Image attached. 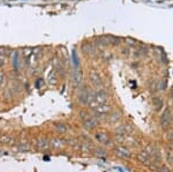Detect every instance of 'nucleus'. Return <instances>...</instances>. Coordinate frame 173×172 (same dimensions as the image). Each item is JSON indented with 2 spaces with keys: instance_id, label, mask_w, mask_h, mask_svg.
<instances>
[{
  "instance_id": "1",
  "label": "nucleus",
  "mask_w": 173,
  "mask_h": 172,
  "mask_svg": "<svg viewBox=\"0 0 173 172\" xmlns=\"http://www.w3.org/2000/svg\"><path fill=\"white\" fill-rule=\"evenodd\" d=\"M35 147L39 149V150H46V149H49L50 148V141L44 138V136H42V138H38V139L35 141Z\"/></svg>"
},
{
  "instance_id": "2",
  "label": "nucleus",
  "mask_w": 173,
  "mask_h": 172,
  "mask_svg": "<svg viewBox=\"0 0 173 172\" xmlns=\"http://www.w3.org/2000/svg\"><path fill=\"white\" fill-rule=\"evenodd\" d=\"M78 100H80V103H82V104H88L90 100H91V94H90V91L88 90V88H83V89L81 90V94H80V96H78Z\"/></svg>"
},
{
  "instance_id": "3",
  "label": "nucleus",
  "mask_w": 173,
  "mask_h": 172,
  "mask_svg": "<svg viewBox=\"0 0 173 172\" xmlns=\"http://www.w3.org/2000/svg\"><path fill=\"white\" fill-rule=\"evenodd\" d=\"M96 140L101 143V145H104V146H111V145H112V142H111V140H110L109 135H107V134H105V133H103V132L97 133Z\"/></svg>"
},
{
  "instance_id": "4",
  "label": "nucleus",
  "mask_w": 173,
  "mask_h": 172,
  "mask_svg": "<svg viewBox=\"0 0 173 172\" xmlns=\"http://www.w3.org/2000/svg\"><path fill=\"white\" fill-rule=\"evenodd\" d=\"M83 126L85 129H94L98 126V119L96 117H90L85 121H83Z\"/></svg>"
},
{
  "instance_id": "5",
  "label": "nucleus",
  "mask_w": 173,
  "mask_h": 172,
  "mask_svg": "<svg viewBox=\"0 0 173 172\" xmlns=\"http://www.w3.org/2000/svg\"><path fill=\"white\" fill-rule=\"evenodd\" d=\"M66 145V140L60 139V138H54V139L50 140V147L54 148V149H60Z\"/></svg>"
},
{
  "instance_id": "6",
  "label": "nucleus",
  "mask_w": 173,
  "mask_h": 172,
  "mask_svg": "<svg viewBox=\"0 0 173 172\" xmlns=\"http://www.w3.org/2000/svg\"><path fill=\"white\" fill-rule=\"evenodd\" d=\"M172 120V114L170 112V110L166 109L164 113H163V116H162V119H160V125L163 126V127H165L170 124V121Z\"/></svg>"
},
{
  "instance_id": "7",
  "label": "nucleus",
  "mask_w": 173,
  "mask_h": 172,
  "mask_svg": "<svg viewBox=\"0 0 173 172\" xmlns=\"http://www.w3.org/2000/svg\"><path fill=\"white\" fill-rule=\"evenodd\" d=\"M94 99H95V102L96 103H98L99 105L101 104H104L105 102H106V99H107V95L104 93V91H98V93H96L95 95H94Z\"/></svg>"
},
{
  "instance_id": "8",
  "label": "nucleus",
  "mask_w": 173,
  "mask_h": 172,
  "mask_svg": "<svg viewBox=\"0 0 173 172\" xmlns=\"http://www.w3.org/2000/svg\"><path fill=\"white\" fill-rule=\"evenodd\" d=\"M114 151H115V155L121 157V158H127L129 157V151L123 148V147H118V148H114Z\"/></svg>"
},
{
  "instance_id": "9",
  "label": "nucleus",
  "mask_w": 173,
  "mask_h": 172,
  "mask_svg": "<svg viewBox=\"0 0 173 172\" xmlns=\"http://www.w3.org/2000/svg\"><path fill=\"white\" fill-rule=\"evenodd\" d=\"M53 128H54V131L57 133H59V134H64V133H66V131H67V126L65 125V124H61V123L54 124Z\"/></svg>"
},
{
  "instance_id": "10",
  "label": "nucleus",
  "mask_w": 173,
  "mask_h": 172,
  "mask_svg": "<svg viewBox=\"0 0 173 172\" xmlns=\"http://www.w3.org/2000/svg\"><path fill=\"white\" fill-rule=\"evenodd\" d=\"M90 80H91V83L95 87H98L101 84V78H99V75L96 72H92L90 74Z\"/></svg>"
},
{
  "instance_id": "11",
  "label": "nucleus",
  "mask_w": 173,
  "mask_h": 172,
  "mask_svg": "<svg viewBox=\"0 0 173 172\" xmlns=\"http://www.w3.org/2000/svg\"><path fill=\"white\" fill-rule=\"evenodd\" d=\"M16 150L21 152H26L30 150V145L28 142H22V143H19L18 147H16Z\"/></svg>"
},
{
  "instance_id": "12",
  "label": "nucleus",
  "mask_w": 173,
  "mask_h": 172,
  "mask_svg": "<svg viewBox=\"0 0 173 172\" xmlns=\"http://www.w3.org/2000/svg\"><path fill=\"white\" fill-rule=\"evenodd\" d=\"M14 139L11 135H8V134H5V135L0 136V143H2V145H11Z\"/></svg>"
},
{
  "instance_id": "13",
  "label": "nucleus",
  "mask_w": 173,
  "mask_h": 172,
  "mask_svg": "<svg viewBox=\"0 0 173 172\" xmlns=\"http://www.w3.org/2000/svg\"><path fill=\"white\" fill-rule=\"evenodd\" d=\"M83 52H85L87 54H90V56H92L94 53H95V47L92 46V44H85L83 45Z\"/></svg>"
},
{
  "instance_id": "14",
  "label": "nucleus",
  "mask_w": 173,
  "mask_h": 172,
  "mask_svg": "<svg viewBox=\"0 0 173 172\" xmlns=\"http://www.w3.org/2000/svg\"><path fill=\"white\" fill-rule=\"evenodd\" d=\"M92 152L95 154V156H97V157H105L106 156V151L104 149H102V148H94Z\"/></svg>"
},
{
  "instance_id": "15",
  "label": "nucleus",
  "mask_w": 173,
  "mask_h": 172,
  "mask_svg": "<svg viewBox=\"0 0 173 172\" xmlns=\"http://www.w3.org/2000/svg\"><path fill=\"white\" fill-rule=\"evenodd\" d=\"M94 110L96 111V113L99 114H104V113H107L110 111L109 106H98V107H94Z\"/></svg>"
},
{
  "instance_id": "16",
  "label": "nucleus",
  "mask_w": 173,
  "mask_h": 172,
  "mask_svg": "<svg viewBox=\"0 0 173 172\" xmlns=\"http://www.w3.org/2000/svg\"><path fill=\"white\" fill-rule=\"evenodd\" d=\"M91 145V143H90ZM89 143H85V142H83V143H81V146H80V149L82 150V151H88V150H90L92 147L90 146Z\"/></svg>"
},
{
  "instance_id": "17",
  "label": "nucleus",
  "mask_w": 173,
  "mask_h": 172,
  "mask_svg": "<svg viewBox=\"0 0 173 172\" xmlns=\"http://www.w3.org/2000/svg\"><path fill=\"white\" fill-rule=\"evenodd\" d=\"M148 157H149V155H148V154H147L146 151L142 152V154H140V155L137 156V158L140 159L141 162H144V163H146V161L148 159Z\"/></svg>"
},
{
  "instance_id": "18",
  "label": "nucleus",
  "mask_w": 173,
  "mask_h": 172,
  "mask_svg": "<svg viewBox=\"0 0 173 172\" xmlns=\"http://www.w3.org/2000/svg\"><path fill=\"white\" fill-rule=\"evenodd\" d=\"M80 118L83 120V121H85V120L88 119V118H90V117H89V114L85 112V111H82V112L80 113Z\"/></svg>"
},
{
  "instance_id": "19",
  "label": "nucleus",
  "mask_w": 173,
  "mask_h": 172,
  "mask_svg": "<svg viewBox=\"0 0 173 172\" xmlns=\"http://www.w3.org/2000/svg\"><path fill=\"white\" fill-rule=\"evenodd\" d=\"M157 171L158 172H170L166 166H159V167L157 169Z\"/></svg>"
},
{
  "instance_id": "20",
  "label": "nucleus",
  "mask_w": 173,
  "mask_h": 172,
  "mask_svg": "<svg viewBox=\"0 0 173 172\" xmlns=\"http://www.w3.org/2000/svg\"><path fill=\"white\" fill-rule=\"evenodd\" d=\"M154 103L156 104V107H157V109H160V106H162V100H159L158 98H156L154 100Z\"/></svg>"
},
{
  "instance_id": "21",
  "label": "nucleus",
  "mask_w": 173,
  "mask_h": 172,
  "mask_svg": "<svg viewBox=\"0 0 173 172\" xmlns=\"http://www.w3.org/2000/svg\"><path fill=\"white\" fill-rule=\"evenodd\" d=\"M167 139L171 140V141H173V129L170 133H168V134H167Z\"/></svg>"
}]
</instances>
